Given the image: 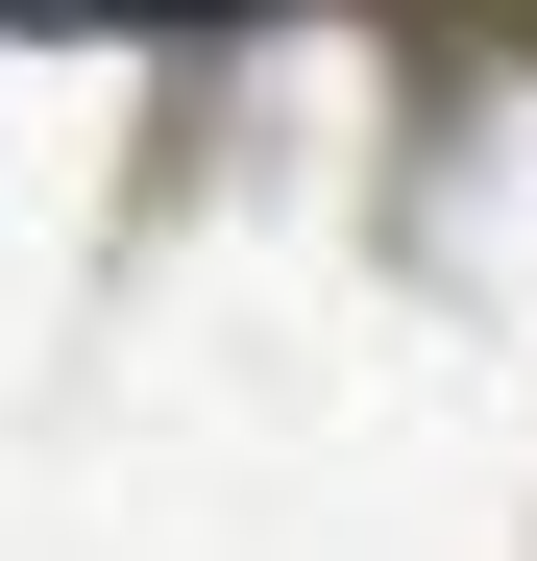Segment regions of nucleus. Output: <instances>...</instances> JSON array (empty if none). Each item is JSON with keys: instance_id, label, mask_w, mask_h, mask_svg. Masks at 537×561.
Masks as SVG:
<instances>
[{"instance_id": "1", "label": "nucleus", "mask_w": 537, "mask_h": 561, "mask_svg": "<svg viewBox=\"0 0 537 561\" xmlns=\"http://www.w3.org/2000/svg\"><path fill=\"white\" fill-rule=\"evenodd\" d=\"M99 25H220V0H99Z\"/></svg>"}]
</instances>
